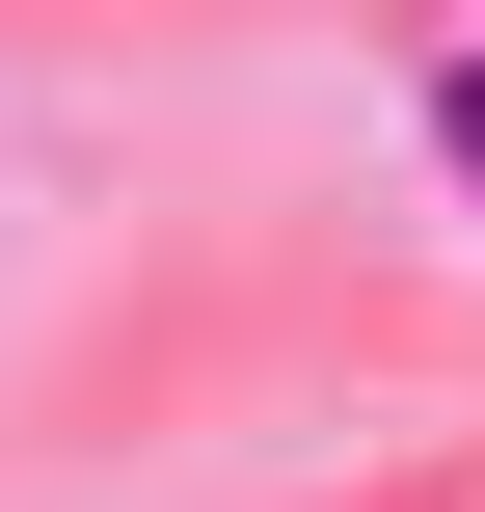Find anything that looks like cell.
Here are the masks:
<instances>
[{
	"mask_svg": "<svg viewBox=\"0 0 485 512\" xmlns=\"http://www.w3.org/2000/svg\"><path fill=\"white\" fill-rule=\"evenodd\" d=\"M432 135H459V189H485V54H432Z\"/></svg>",
	"mask_w": 485,
	"mask_h": 512,
	"instance_id": "obj_1",
	"label": "cell"
}]
</instances>
